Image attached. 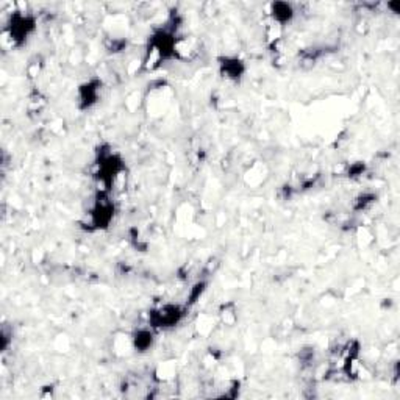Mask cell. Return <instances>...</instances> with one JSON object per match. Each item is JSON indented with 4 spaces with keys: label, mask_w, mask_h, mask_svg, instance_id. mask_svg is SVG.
<instances>
[{
    "label": "cell",
    "mask_w": 400,
    "mask_h": 400,
    "mask_svg": "<svg viewBox=\"0 0 400 400\" xmlns=\"http://www.w3.org/2000/svg\"><path fill=\"white\" fill-rule=\"evenodd\" d=\"M36 29L38 22L33 13L15 11L8 19L5 31L8 33L10 43L15 45V48H21V45L29 41V38L36 31Z\"/></svg>",
    "instance_id": "cell-3"
},
{
    "label": "cell",
    "mask_w": 400,
    "mask_h": 400,
    "mask_svg": "<svg viewBox=\"0 0 400 400\" xmlns=\"http://www.w3.org/2000/svg\"><path fill=\"white\" fill-rule=\"evenodd\" d=\"M294 16H296V10H294V6H292V3L272 2L269 5L271 24L280 27V29H283V27L291 24Z\"/></svg>",
    "instance_id": "cell-7"
},
{
    "label": "cell",
    "mask_w": 400,
    "mask_h": 400,
    "mask_svg": "<svg viewBox=\"0 0 400 400\" xmlns=\"http://www.w3.org/2000/svg\"><path fill=\"white\" fill-rule=\"evenodd\" d=\"M115 202L111 200V192L97 190L94 200L88 210V229L90 230H105L115 219Z\"/></svg>",
    "instance_id": "cell-2"
},
{
    "label": "cell",
    "mask_w": 400,
    "mask_h": 400,
    "mask_svg": "<svg viewBox=\"0 0 400 400\" xmlns=\"http://www.w3.org/2000/svg\"><path fill=\"white\" fill-rule=\"evenodd\" d=\"M206 282H197L194 286H192V288L190 290V294H188V302H186V305L188 306H191V305H194L197 300L203 296V292L206 291Z\"/></svg>",
    "instance_id": "cell-10"
},
{
    "label": "cell",
    "mask_w": 400,
    "mask_h": 400,
    "mask_svg": "<svg viewBox=\"0 0 400 400\" xmlns=\"http://www.w3.org/2000/svg\"><path fill=\"white\" fill-rule=\"evenodd\" d=\"M188 305L180 303H163L157 308L150 310L149 313V324L153 330H168L174 329L183 321L186 313H188Z\"/></svg>",
    "instance_id": "cell-4"
},
{
    "label": "cell",
    "mask_w": 400,
    "mask_h": 400,
    "mask_svg": "<svg viewBox=\"0 0 400 400\" xmlns=\"http://www.w3.org/2000/svg\"><path fill=\"white\" fill-rule=\"evenodd\" d=\"M131 339V349L138 353H145L153 348V343H155V333L153 329H138L133 335L130 336Z\"/></svg>",
    "instance_id": "cell-8"
},
{
    "label": "cell",
    "mask_w": 400,
    "mask_h": 400,
    "mask_svg": "<svg viewBox=\"0 0 400 400\" xmlns=\"http://www.w3.org/2000/svg\"><path fill=\"white\" fill-rule=\"evenodd\" d=\"M364 169H366L364 163H352V164L349 166V168H348V177L355 178V177L363 176Z\"/></svg>",
    "instance_id": "cell-11"
},
{
    "label": "cell",
    "mask_w": 400,
    "mask_h": 400,
    "mask_svg": "<svg viewBox=\"0 0 400 400\" xmlns=\"http://www.w3.org/2000/svg\"><path fill=\"white\" fill-rule=\"evenodd\" d=\"M94 180L99 188L103 191H113L116 180L125 172V162L121 153L116 152L110 144H102L96 152Z\"/></svg>",
    "instance_id": "cell-1"
},
{
    "label": "cell",
    "mask_w": 400,
    "mask_h": 400,
    "mask_svg": "<svg viewBox=\"0 0 400 400\" xmlns=\"http://www.w3.org/2000/svg\"><path fill=\"white\" fill-rule=\"evenodd\" d=\"M217 66H219V74L224 78L230 80V82H241L243 77L245 76V63L239 57L235 55H224L217 58Z\"/></svg>",
    "instance_id": "cell-6"
},
{
    "label": "cell",
    "mask_w": 400,
    "mask_h": 400,
    "mask_svg": "<svg viewBox=\"0 0 400 400\" xmlns=\"http://www.w3.org/2000/svg\"><path fill=\"white\" fill-rule=\"evenodd\" d=\"M102 80L100 78H90L83 82L77 88V102L78 108L82 111L91 110L92 106L99 103L100 97H102Z\"/></svg>",
    "instance_id": "cell-5"
},
{
    "label": "cell",
    "mask_w": 400,
    "mask_h": 400,
    "mask_svg": "<svg viewBox=\"0 0 400 400\" xmlns=\"http://www.w3.org/2000/svg\"><path fill=\"white\" fill-rule=\"evenodd\" d=\"M376 202H377V194H374V192H362V194H358L353 199L352 208L353 211H366Z\"/></svg>",
    "instance_id": "cell-9"
}]
</instances>
